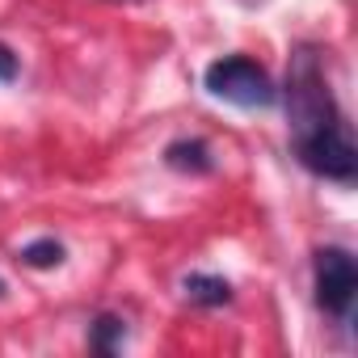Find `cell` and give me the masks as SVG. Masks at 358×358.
Returning a JSON list of instances; mask_svg holds the SVG:
<instances>
[{"label": "cell", "instance_id": "obj_2", "mask_svg": "<svg viewBox=\"0 0 358 358\" xmlns=\"http://www.w3.org/2000/svg\"><path fill=\"white\" fill-rule=\"evenodd\" d=\"M203 89L211 97L228 101V106H241V110H270V106H278L274 76L249 55H224V59L207 64Z\"/></svg>", "mask_w": 358, "mask_h": 358}, {"label": "cell", "instance_id": "obj_1", "mask_svg": "<svg viewBox=\"0 0 358 358\" xmlns=\"http://www.w3.org/2000/svg\"><path fill=\"white\" fill-rule=\"evenodd\" d=\"M278 97L287 106V131H291L295 160L312 177L354 186L358 182V143H354V127L329 85L320 47L299 43L291 51L287 85L278 89Z\"/></svg>", "mask_w": 358, "mask_h": 358}, {"label": "cell", "instance_id": "obj_9", "mask_svg": "<svg viewBox=\"0 0 358 358\" xmlns=\"http://www.w3.org/2000/svg\"><path fill=\"white\" fill-rule=\"evenodd\" d=\"M5 291H9V287H5V278H0V299H5Z\"/></svg>", "mask_w": 358, "mask_h": 358}, {"label": "cell", "instance_id": "obj_8", "mask_svg": "<svg viewBox=\"0 0 358 358\" xmlns=\"http://www.w3.org/2000/svg\"><path fill=\"white\" fill-rule=\"evenodd\" d=\"M17 72H22V59H17V51L0 43V85H13V80H17Z\"/></svg>", "mask_w": 358, "mask_h": 358}, {"label": "cell", "instance_id": "obj_4", "mask_svg": "<svg viewBox=\"0 0 358 358\" xmlns=\"http://www.w3.org/2000/svg\"><path fill=\"white\" fill-rule=\"evenodd\" d=\"M164 164L173 173H182V177H207V173H215V152H211L207 139L182 135V139H173L164 148Z\"/></svg>", "mask_w": 358, "mask_h": 358}, {"label": "cell", "instance_id": "obj_3", "mask_svg": "<svg viewBox=\"0 0 358 358\" xmlns=\"http://www.w3.org/2000/svg\"><path fill=\"white\" fill-rule=\"evenodd\" d=\"M312 287L316 308L333 316L337 324L354 320V295H358V262L345 245H324L312 253Z\"/></svg>", "mask_w": 358, "mask_h": 358}, {"label": "cell", "instance_id": "obj_7", "mask_svg": "<svg viewBox=\"0 0 358 358\" xmlns=\"http://www.w3.org/2000/svg\"><path fill=\"white\" fill-rule=\"evenodd\" d=\"M17 262L30 266V270H59L68 262V249L55 236H38V241H30V245L17 249Z\"/></svg>", "mask_w": 358, "mask_h": 358}, {"label": "cell", "instance_id": "obj_6", "mask_svg": "<svg viewBox=\"0 0 358 358\" xmlns=\"http://www.w3.org/2000/svg\"><path fill=\"white\" fill-rule=\"evenodd\" d=\"M122 341H127V320H122L118 312H97V316L89 320V350H93V354L110 358V354L122 350Z\"/></svg>", "mask_w": 358, "mask_h": 358}, {"label": "cell", "instance_id": "obj_5", "mask_svg": "<svg viewBox=\"0 0 358 358\" xmlns=\"http://www.w3.org/2000/svg\"><path fill=\"white\" fill-rule=\"evenodd\" d=\"M182 295H186V303H194V308H207V312H215V308H228V303L236 299L232 282H228L224 274H207V270H190V274L182 278Z\"/></svg>", "mask_w": 358, "mask_h": 358}]
</instances>
